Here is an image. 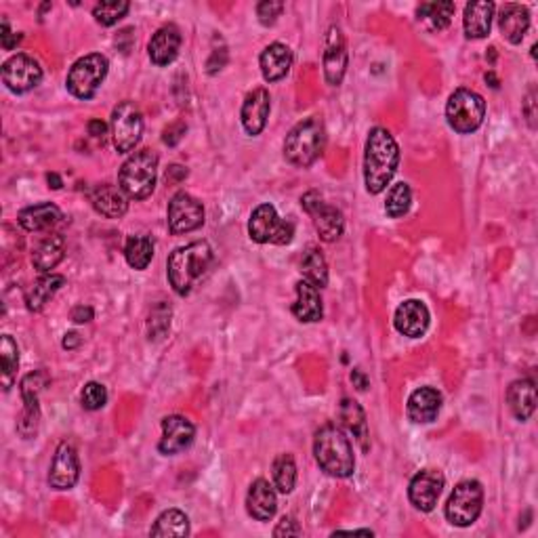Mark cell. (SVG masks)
<instances>
[{"label":"cell","mask_w":538,"mask_h":538,"mask_svg":"<svg viewBox=\"0 0 538 538\" xmlns=\"http://www.w3.org/2000/svg\"><path fill=\"white\" fill-rule=\"evenodd\" d=\"M400 167V148L394 135L383 126H374L368 132L364 149V184L368 193L377 196L385 192Z\"/></svg>","instance_id":"6da1fadb"},{"label":"cell","mask_w":538,"mask_h":538,"mask_svg":"<svg viewBox=\"0 0 538 538\" xmlns=\"http://www.w3.org/2000/svg\"><path fill=\"white\" fill-rule=\"evenodd\" d=\"M313 455L320 469L332 477H349L355 471L354 446L335 423H326L313 438Z\"/></svg>","instance_id":"7a4b0ae2"},{"label":"cell","mask_w":538,"mask_h":538,"mask_svg":"<svg viewBox=\"0 0 538 538\" xmlns=\"http://www.w3.org/2000/svg\"><path fill=\"white\" fill-rule=\"evenodd\" d=\"M213 263V251L209 242H192V244L181 246L168 257V282L173 290L181 297L192 293L198 280L207 274V269Z\"/></svg>","instance_id":"3957f363"},{"label":"cell","mask_w":538,"mask_h":538,"mask_svg":"<svg viewBox=\"0 0 538 538\" xmlns=\"http://www.w3.org/2000/svg\"><path fill=\"white\" fill-rule=\"evenodd\" d=\"M158 156L149 149H139L124 160L118 173V187L131 201H145L156 190Z\"/></svg>","instance_id":"277c9868"},{"label":"cell","mask_w":538,"mask_h":538,"mask_svg":"<svg viewBox=\"0 0 538 538\" xmlns=\"http://www.w3.org/2000/svg\"><path fill=\"white\" fill-rule=\"evenodd\" d=\"M324 143V124L320 123L318 118H307L286 135V141H284V156H286L290 165L307 168L322 156Z\"/></svg>","instance_id":"5b68a950"},{"label":"cell","mask_w":538,"mask_h":538,"mask_svg":"<svg viewBox=\"0 0 538 538\" xmlns=\"http://www.w3.org/2000/svg\"><path fill=\"white\" fill-rule=\"evenodd\" d=\"M486 118V101L480 93L469 89H458L450 95L446 104V120L450 129H455L461 135L477 131Z\"/></svg>","instance_id":"8992f818"},{"label":"cell","mask_w":538,"mask_h":538,"mask_svg":"<svg viewBox=\"0 0 538 538\" xmlns=\"http://www.w3.org/2000/svg\"><path fill=\"white\" fill-rule=\"evenodd\" d=\"M107 70H110L107 57L99 56V53H90V56L81 57L72 65L68 78H65V87L78 99H93L101 82L106 81Z\"/></svg>","instance_id":"52a82bcc"},{"label":"cell","mask_w":538,"mask_h":538,"mask_svg":"<svg viewBox=\"0 0 538 538\" xmlns=\"http://www.w3.org/2000/svg\"><path fill=\"white\" fill-rule=\"evenodd\" d=\"M483 507V488L477 480H465L452 491L446 503V519L458 528L475 524Z\"/></svg>","instance_id":"ba28073f"},{"label":"cell","mask_w":538,"mask_h":538,"mask_svg":"<svg viewBox=\"0 0 538 538\" xmlns=\"http://www.w3.org/2000/svg\"><path fill=\"white\" fill-rule=\"evenodd\" d=\"M143 135V114L132 101H120L112 112V139L118 154H129Z\"/></svg>","instance_id":"9c48e42d"},{"label":"cell","mask_w":538,"mask_h":538,"mask_svg":"<svg viewBox=\"0 0 538 538\" xmlns=\"http://www.w3.org/2000/svg\"><path fill=\"white\" fill-rule=\"evenodd\" d=\"M301 204L307 210V215L312 217L313 227L320 234V238L324 242H337L343 235L346 229V219L343 213L337 207H330L322 201L318 192H310L301 198Z\"/></svg>","instance_id":"30bf717a"},{"label":"cell","mask_w":538,"mask_h":538,"mask_svg":"<svg viewBox=\"0 0 538 538\" xmlns=\"http://www.w3.org/2000/svg\"><path fill=\"white\" fill-rule=\"evenodd\" d=\"M47 385H48V374L45 371L30 372L28 377H23L21 380L20 394L23 400V413L20 416V423H17V431H20L23 438H32L36 429H38V421H40L38 397Z\"/></svg>","instance_id":"8fae6325"},{"label":"cell","mask_w":538,"mask_h":538,"mask_svg":"<svg viewBox=\"0 0 538 538\" xmlns=\"http://www.w3.org/2000/svg\"><path fill=\"white\" fill-rule=\"evenodd\" d=\"M42 81V68L34 57L17 53L3 65V82L11 93L23 95L36 89Z\"/></svg>","instance_id":"7c38bea8"},{"label":"cell","mask_w":538,"mask_h":538,"mask_svg":"<svg viewBox=\"0 0 538 538\" xmlns=\"http://www.w3.org/2000/svg\"><path fill=\"white\" fill-rule=\"evenodd\" d=\"M204 207L201 201L185 192H177L168 202V229L171 234L181 235L190 234L193 229L202 227Z\"/></svg>","instance_id":"4fadbf2b"},{"label":"cell","mask_w":538,"mask_h":538,"mask_svg":"<svg viewBox=\"0 0 538 538\" xmlns=\"http://www.w3.org/2000/svg\"><path fill=\"white\" fill-rule=\"evenodd\" d=\"M444 475L435 469H423L410 480L408 486V499L413 503L414 509L423 513H429L435 509L440 497L444 491Z\"/></svg>","instance_id":"5bb4252c"},{"label":"cell","mask_w":538,"mask_h":538,"mask_svg":"<svg viewBox=\"0 0 538 538\" xmlns=\"http://www.w3.org/2000/svg\"><path fill=\"white\" fill-rule=\"evenodd\" d=\"M193 438H196L193 423L181 414H171L167 419H162V438L158 450L167 457L179 455V452L190 448Z\"/></svg>","instance_id":"9a60e30c"},{"label":"cell","mask_w":538,"mask_h":538,"mask_svg":"<svg viewBox=\"0 0 538 538\" xmlns=\"http://www.w3.org/2000/svg\"><path fill=\"white\" fill-rule=\"evenodd\" d=\"M78 477H81V463H78L76 448L70 442H62L57 446L56 457H53L48 483L56 491H70L76 486Z\"/></svg>","instance_id":"2e32d148"},{"label":"cell","mask_w":538,"mask_h":538,"mask_svg":"<svg viewBox=\"0 0 538 538\" xmlns=\"http://www.w3.org/2000/svg\"><path fill=\"white\" fill-rule=\"evenodd\" d=\"M347 70V47L343 38L341 30L332 26L326 36V51H324V76L330 87H338L343 82Z\"/></svg>","instance_id":"e0dca14e"},{"label":"cell","mask_w":538,"mask_h":538,"mask_svg":"<svg viewBox=\"0 0 538 538\" xmlns=\"http://www.w3.org/2000/svg\"><path fill=\"white\" fill-rule=\"evenodd\" d=\"M429 320H431V316H429L427 305L419 299H408L396 310L394 324L400 335L419 338L429 329Z\"/></svg>","instance_id":"ac0fdd59"},{"label":"cell","mask_w":538,"mask_h":538,"mask_svg":"<svg viewBox=\"0 0 538 538\" xmlns=\"http://www.w3.org/2000/svg\"><path fill=\"white\" fill-rule=\"evenodd\" d=\"M269 110H271V97L268 93V89H255L252 93L246 95L244 104H242V126L249 135H259L265 129L269 118Z\"/></svg>","instance_id":"d6986e66"},{"label":"cell","mask_w":538,"mask_h":538,"mask_svg":"<svg viewBox=\"0 0 538 538\" xmlns=\"http://www.w3.org/2000/svg\"><path fill=\"white\" fill-rule=\"evenodd\" d=\"M181 48V32L177 26L168 23V26H162L158 32L152 36L148 45V53L149 59H152L154 65L158 68H165V65L173 64L179 56Z\"/></svg>","instance_id":"ffe728a7"},{"label":"cell","mask_w":538,"mask_h":538,"mask_svg":"<svg viewBox=\"0 0 538 538\" xmlns=\"http://www.w3.org/2000/svg\"><path fill=\"white\" fill-rule=\"evenodd\" d=\"M408 416L413 423L419 425H427L438 419L440 410H442V394L433 387H421V389L413 391V396L408 397Z\"/></svg>","instance_id":"44dd1931"},{"label":"cell","mask_w":538,"mask_h":538,"mask_svg":"<svg viewBox=\"0 0 538 538\" xmlns=\"http://www.w3.org/2000/svg\"><path fill=\"white\" fill-rule=\"evenodd\" d=\"M246 509L257 522H269L276 516L278 497L268 480H255L251 483V491L246 494Z\"/></svg>","instance_id":"7402d4cb"},{"label":"cell","mask_w":538,"mask_h":538,"mask_svg":"<svg viewBox=\"0 0 538 538\" xmlns=\"http://www.w3.org/2000/svg\"><path fill=\"white\" fill-rule=\"evenodd\" d=\"M297 301L293 303V313L299 322H318L324 316L322 297H320V288L310 280L297 282Z\"/></svg>","instance_id":"603a6c76"},{"label":"cell","mask_w":538,"mask_h":538,"mask_svg":"<svg viewBox=\"0 0 538 538\" xmlns=\"http://www.w3.org/2000/svg\"><path fill=\"white\" fill-rule=\"evenodd\" d=\"M282 223L284 221L278 217V210L271 207V204H259V207L252 210L251 221H249L251 240H255L257 244H268V242L274 244Z\"/></svg>","instance_id":"cb8c5ba5"},{"label":"cell","mask_w":538,"mask_h":538,"mask_svg":"<svg viewBox=\"0 0 538 538\" xmlns=\"http://www.w3.org/2000/svg\"><path fill=\"white\" fill-rule=\"evenodd\" d=\"M259 65H261V74L268 82L282 81L293 65V51L282 42H271L269 47L263 48Z\"/></svg>","instance_id":"d4e9b609"},{"label":"cell","mask_w":538,"mask_h":538,"mask_svg":"<svg viewBox=\"0 0 538 538\" xmlns=\"http://www.w3.org/2000/svg\"><path fill=\"white\" fill-rule=\"evenodd\" d=\"M507 402L517 421H528L536 410V383L534 379H517L507 389Z\"/></svg>","instance_id":"484cf974"},{"label":"cell","mask_w":538,"mask_h":538,"mask_svg":"<svg viewBox=\"0 0 538 538\" xmlns=\"http://www.w3.org/2000/svg\"><path fill=\"white\" fill-rule=\"evenodd\" d=\"M494 11H497V4L494 3H469L467 7H465L463 15L465 36L471 40L486 38V36L491 34Z\"/></svg>","instance_id":"4316f807"},{"label":"cell","mask_w":538,"mask_h":538,"mask_svg":"<svg viewBox=\"0 0 538 538\" xmlns=\"http://www.w3.org/2000/svg\"><path fill=\"white\" fill-rule=\"evenodd\" d=\"M90 202L97 213L107 219H120L129 210V196L116 185H99L90 193Z\"/></svg>","instance_id":"83f0119b"},{"label":"cell","mask_w":538,"mask_h":538,"mask_svg":"<svg viewBox=\"0 0 538 538\" xmlns=\"http://www.w3.org/2000/svg\"><path fill=\"white\" fill-rule=\"evenodd\" d=\"M499 28H500V32H503L505 38L511 42V45H519L530 28L528 9L522 7V4H516V3L505 4V7L500 9V15H499Z\"/></svg>","instance_id":"f1b7e54d"},{"label":"cell","mask_w":538,"mask_h":538,"mask_svg":"<svg viewBox=\"0 0 538 538\" xmlns=\"http://www.w3.org/2000/svg\"><path fill=\"white\" fill-rule=\"evenodd\" d=\"M59 219H62V210L53 202L34 204V207L23 209L21 213L17 215V221H20V226L26 229V232H42V229L56 226Z\"/></svg>","instance_id":"f546056e"},{"label":"cell","mask_w":538,"mask_h":538,"mask_svg":"<svg viewBox=\"0 0 538 538\" xmlns=\"http://www.w3.org/2000/svg\"><path fill=\"white\" fill-rule=\"evenodd\" d=\"M65 255V240L64 235H48L40 242L38 246H36L34 255H32V263L34 268L40 271V274H47V271H51L53 268H57L59 261H62Z\"/></svg>","instance_id":"4dcf8cb0"},{"label":"cell","mask_w":538,"mask_h":538,"mask_svg":"<svg viewBox=\"0 0 538 538\" xmlns=\"http://www.w3.org/2000/svg\"><path fill=\"white\" fill-rule=\"evenodd\" d=\"M64 284H65V278L57 276V274H48V276L38 278V280H36L26 293V307H28V310L30 312H40L42 307H45L48 301L53 299V295H56L57 290L64 286Z\"/></svg>","instance_id":"1f68e13d"},{"label":"cell","mask_w":538,"mask_h":538,"mask_svg":"<svg viewBox=\"0 0 538 538\" xmlns=\"http://www.w3.org/2000/svg\"><path fill=\"white\" fill-rule=\"evenodd\" d=\"M455 3H425L416 9V17L419 21L431 32H440V30L448 28L452 17H455Z\"/></svg>","instance_id":"d6a6232c"},{"label":"cell","mask_w":538,"mask_h":538,"mask_svg":"<svg viewBox=\"0 0 538 538\" xmlns=\"http://www.w3.org/2000/svg\"><path fill=\"white\" fill-rule=\"evenodd\" d=\"M341 419L346 423V427L354 433L355 442H358L362 448H368V423H366V414L364 410L360 408L358 402L349 400L346 397L341 404Z\"/></svg>","instance_id":"836d02e7"},{"label":"cell","mask_w":538,"mask_h":538,"mask_svg":"<svg viewBox=\"0 0 538 538\" xmlns=\"http://www.w3.org/2000/svg\"><path fill=\"white\" fill-rule=\"evenodd\" d=\"M124 257H126V263H129L132 269L141 271L148 268L154 257L152 238H148V235H131V238L126 240Z\"/></svg>","instance_id":"e575fe53"},{"label":"cell","mask_w":538,"mask_h":538,"mask_svg":"<svg viewBox=\"0 0 538 538\" xmlns=\"http://www.w3.org/2000/svg\"><path fill=\"white\" fill-rule=\"evenodd\" d=\"M301 271H303L305 280L316 284L318 288H324L326 284H329V265H326L322 251L316 249V246H310V249L303 252Z\"/></svg>","instance_id":"d590c367"},{"label":"cell","mask_w":538,"mask_h":538,"mask_svg":"<svg viewBox=\"0 0 538 538\" xmlns=\"http://www.w3.org/2000/svg\"><path fill=\"white\" fill-rule=\"evenodd\" d=\"M152 536H187L190 534V519L184 511L168 509L156 519V524L149 530Z\"/></svg>","instance_id":"8d00e7d4"},{"label":"cell","mask_w":538,"mask_h":538,"mask_svg":"<svg viewBox=\"0 0 538 538\" xmlns=\"http://www.w3.org/2000/svg\"><path fill=\"white\" fill-rule=\"evenodd\" d=\"M0 358H3V389L9 391L17 379V368H20V347L11 335H3L0 338Z\"/></svg>","instance_id":"74e56055"},{"label":"cell","mask_w":538,"mask_h":538,"mask_svg":"<svg viewBox=\"0 0 538 538\" xmlns=\"http://www.w3.org/2000/svg\"><path fill=\"white\" fill-rule=\"evenodd\" d=\"M274 474V483L282 494H290L295 491V483H297V465L295 458L290 455H278L271 467Z\"/></svg>","instance_id":"f35d334b"},{"label":"cell","mask_w":538,"mask_h":538,"mask_svg":"<svg viewBox=\"0 0 538 538\" xmlns=\"http://www.w3.org/2000/svg\"><path fill=\"white\" fill-rule=\"evenodd\" d=\"M410 202H413V192H410V185L404 184H396L391 187L389 193H387V201H385V213L391 217V219H400L408 213Z\"/></svg>","instance_id":"ab89813d"},{"label":"cell","mask_w":538,"mask_h":538,"mask_svg":"<svg viewBox=\"0 0 538 538\" xmlns=\"http://www.w3.org/2000/svg\"><path fill=\"white\" fill-rule=\"evenodd\" d=\"M131 4L126 3V0H106V3L95 4L93 9V17L97 23H101V26L110 28L114 23H118L123 17L129 13Z\"/></svg>","instance_id":"60d3db41"},{"label":"cell","mask_w":538,"mask_h":538,"mask_svg":"<svg viewBox=\"0 0 538 538\" xmlns=\"http://www.w3.org/2000/svg\"><path fill=\"white\" fill-rule=\"evenodd\" d=\"M81 402L87 410H101L107 402V389L101 383L90 380V383L84 385V389L81 394Z\"/></svg>","instance_id":"b9f144b4"},{"label":"cell","mask_w":538,"mask_h":538,"mask_svg":"<svg viewBox=\"0 0 538 538\" xmlns=\"http://www.w3.org/2000/svg\"><path fill=\"white\" fill-rule=\"evenodd\" d=\"M168 329H171V307H156L149 318V338H162Z\"/></svg>","instance_id":"7bdbcfd3"},{"label":"cell","mask_w":538,"mask_h":538,"mask_svg":"<svg viewBox=\"0 0 538 538\" xmlns=\"http://www.w3.org/2000/svg\"><path fill=\"white\" fill-rule=\"evenodd\" d=\"M282 11L284 3H280V0H263V3L257 4V17L263 26H274Z\"/></svg>","instance_id":"ee69618b"},{"label":"cell","mask_w":538,"mask_h":538,"mask_svg":"<svg viewBox=\"0 0 538 538\" xmlns=\"http://www.w3.org/2000/svg\"><path fill=\"white\" fill-rule=\"evenodd\" d=\"M301 534V528H299V524L295 522V517H286L284 516L282 519H280V524L276 525V530H274V536H299Z\"/></svg>","instance_id":"f6af8a7d"},{"label":"cell","mask_w":538,"mask_h":538,"mask_svg":"<svg viewBox=\"0 0 538 538\" xmlns=\"http://www.w3.org/2000/svg\"><path fill=\"white\" fill-rule=\"evenodd\" d=\"M0 38H3L4 51H13V48L21 42V34H15L13 30L9 28V21L3 20V34H0Z\"/></svg>","instance_id":"bcb514c9"},{"label":"cell","mask_w":538,"mask_h":538,"mask_svg":"<svg viewBox=\"0 0 538 538\" xmlns=\"http://www.w3.org/2000/svg\"><path fill=\"white\" fill-rule=\"evenodd\" d=\"M524 114L528 118V124L532 129H536V90L530 89L524 101Z\"/></svg>","instance_id":"7dc6e473"},{"label":"cell","mask_w":538,"mask_h":538,"mask_svg":"<svg viewBox=\"0 0 538 538\" xmlns=\"http://www.w3.org/2000/svg\"><path fill=\"white\" fill-rule=\"evenodd\" d=\"M185 135V124L184 123H177V124H171L168 129L165 131V135H162V141H165L167 145H177L181 141V137Z\"/></svg>","instance_id":"c3c4849f"},{"label":"cell","mask_w":538,"mask_h":538,"mask_svg":"<svg viewBox=\"0 0 538 538\" xmlns=\"http://www.w3.org/2000/svg\"><path fill=\"white\" fill-rule=\"evenodd\" d=\"M93 318H95V312H93V307H89V305H78V307H74V312H72V322H76V324H87Z\"/></svg>","instance_id":"681fc988"},{"label":"cell","mask_w":538,"mask_h":538,"mask_svg":"<svg viewBox=\"0 0 538 538\" xmlns=\"http://www.w3.org/2000/svg\"><path fill=\"white\" fill-rule=\"evenodd\" d=\"M293 235H295V226L290 221H284L280 232L276 235L274 244H288V242L293 240Z\"/></svg>","instance_id":"f907efd6"},{"label":"cell","mask_w":538,"mask_h":538,"mask_svg":"<svg viewBox=\"0 0 538 538\" xmlns=\"http://www.w3.org/2000/svg\"><path fill=\"white\" fill-rule=\"evenodd\" d=\"M106 132H107V126L101 123V120H90V123H89V135L104 139Z\"/></svg>","instance_id":"816d5d0a"},{"label":"cell","mask_w":538,"mask_h":538,"mask_svg":"<svg viewBox=\"0 0 538 538\" xmlns=\"http://www.w3.org/2000/svg\"><path fill=\"white\" fill-rule=\"evenodd\" d=\"M78 346H81V337H78L76 332H68V335H65V338H64V347L65 349H74Z\"/></svg>","instance_id":"f5cc1de1"},{"label":"cell","mask_w":538,"mask_h":538,"mask_svg":"<svg viewBox=\"0 0 538 538\" xmlns=\"http://www.w3.org/2000/svg\"><path fill=\"white\" fill-rule=\"evenodd\" d=\"M352 380H354L355 385H358V389H360V391H364L366 387H368V380H366V377H364V374H362L360 371H354V372H352Z\"/></svg>","instance_id":"db71d44e"},{"label":"cell","mask_w":538,"mask_h":538,"mask_svg":"<svg viewBox=\"0 0 538 538\" xmlns=\"http://www.w3.org/2000/svg\"><path fill=\"white\" fill-rule=\"evenodd\" d=\"M47 181H48V187H53V190H59V187L64 185L62 177H59V175H56V173H48Z\"/></svg>","instance_id":"11a10c76"}]
</instances>
